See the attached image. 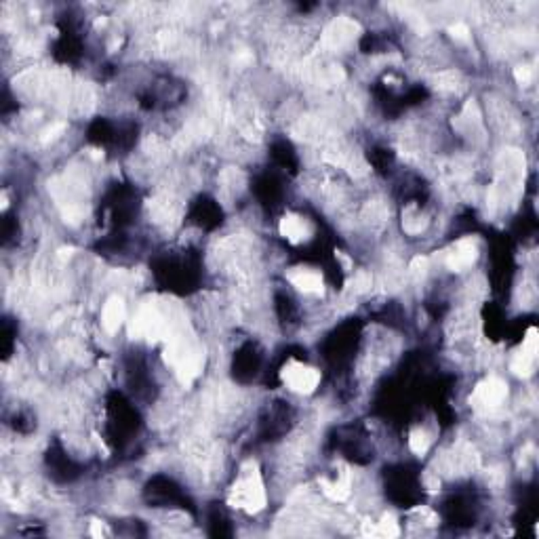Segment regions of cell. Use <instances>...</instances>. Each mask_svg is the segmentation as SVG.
Returning a JSON list of instances; mask_svg holds the SVG:
<instances>
[{
    "label": "cell",
    "mask_w": 539,
    "mask_h": 539,
    "mask_svg": "<svg viewBox=\"0 0 539 539\" xmlns=\"http://www.w3.org/2000/svg\"><path fill=\"white\" fill-rule=\"evenodd\" d=\"M516 80L520 82V85H527V82L531 80V70L529 68H516Z\"/></svg>",
    "instance_id": "cell-13"
},
{
    "label": "cell",
    "mask_w": 539,
    "mask_h": 539,
    "mask_svg": "<svg viewBox=\"0 0 539 539\" xmlns=\"http://www.w3.org/2000/svg\"><path fill=\"white\" fill-rule=\"evenodd\" d=\"M537 350H539V337H537V329H529L527 337L522 342V348L518 350V354L512 360V371L516 375H529L535 366L537 360Z\"/></svg>",
    "instance_id": "cell-4"
},
{
    "label": "cell",
    "mask_w": 539,
    "mask_h": 539,
    "mask_svg": "<svg viewBox=\"0 0 539 539\" xmlns=\"http://www.w3.org/2000/svg\"><path fill=\"white\" fill-rule=\"evenodd\" d=\"M280 234L291 242H302L308 236V226L297 215H286L280 219Z\"/></svg>",
    "instance_id": "cell-7"
},
{
    "label": "cell",
    "mask_w": 539,
    "mask_h": 539,
    "mask_svg": "<svg viewBox=\"0 0 539 539\" xmlns=\"http://www.w3.org/2000/svg\"><path fill=\"white\" fill-rule=\"evenodd\" d=\"M506 394H508V388L502 380L489 378L476 386V390L472 394V402L480 409H493L506 400Z\"/></svg>",
    "instance_id": "cell-3"
},
{
    "label": "cell",
    "mask_w": 539,
    "mask_h": 539,
    "mask_svg": "<svg viewBox=\"0 0 539 539\" xmlns=\"http://www.w3.org/2000/svg\"><path fill=\"white\" fill-rule=\"evenodd\" d=\"M288 280L293 282V286H297L304 293H320L322 291V278L316 272H308V270H300L297 274H291Z\"/></svg>",
    "instance_id": "cell-8"
},
{
    "label": "cell",
    "mask_w": 539,
    "mask_h": 539,
    "mask_svg": "<svg viewBox=\"0 0 539 539\" xmlns=\"http://www.w3.org/2000/svg\"><path fill=\"white\" fill-rule=\"evenodd\" d=\"M409 444H411L413 451L422 455V453L428 451V447H430V438H428V434H426L424 430H413V432H411V438H409Z\"/></svg>",
    "instance_id": "cell-11"
},
{
    "label": "cell",
    "mask_w": 539,
    "mask_h": 539,
    "mask_svg": "<svg viewBox=\"0 0 539 539\" xmlns=\"http://www.w3.org/2000/svg\"><path fill=\"white\" fill-rule=\"evenodd\" d=\"M282 382L291 388L293 392H300V394H310L316 390L318 382H320V373L304 362H297V360H291L280 373Z\"/></svg>",
    "instance_id": "cell-2"
},
{
    "label": "cell",
    "mask_w": 539,
    "mask_h": 539,
    "mask_svg": "<svg viewBox=\"0 0 539 539\" xmlns=\"http://www.w3.org/2000/svg\"><path fill=\"white\" fill-rule=\"evenodd\" d=\"M474 262H476V246L472 240H462L453 248V253H449V257H447V266L455 272L470 268Z\"/></svg>",
    "instance_id": "cell-5"
},
{
    "label": "cell",
    "mask_w": 539,
    "mask_h": 539,
    "mask_svg": "<svg viewBox=\"0 0 539 539\" xmlns=\"http://www.w3.org/2000/svg\"><path fill=\"white\" fill-rule=\"evenodd\" d=\"M124 320V304L120 297H110L101 312V324L108 333H116Z\"/></svg>",
    "instance_id": "cell-6"
},
{
    "label": "cell",
    "mask_w": 539,
    "mask_h": 539,
    "mask_svg": "<svg viewBox=\"0 0 539 539\" xmlns=\"http://www.w3.org/2000/svg\"><path fill=\"white\" fill-rule=\"evenodd\" d=\"M400 533L398 525L394 522V518L386 516L382 522L378 525H366L364 527V535H380V537H396Z\"/></svg>",
    "instance_id": "cell-9"
},
{
    "label": "cell",
    "mask_w": 539,
    "mask_h": 539,
    "mask_svg": "<svg viewBox=\"0 0 539 539\" xmlns=\"http://www.w3.org/2000/svg\"><path fill=\"white\" fill-rule=\"evenodd\" d=\"M451 34H453V38L466 40V38H468V28H466L464 23H455V26L451 28Z\"/></svg>",
    "instance_id": "cell-12"
},
{
    "label": "cell",
    "mask_w": 539,
    "mask_h": 539,
    "mask_svg": "<svg viewBox=\"0 0 539 539\" xmlns=\"http://www.w3.org/2000/svg\"><path fill=\"white\" fill-rule=\"evenodd\" d=\"M230 502L236 508H242L246 512H257L266 506L264 484H262V478H259L255 466H248V470H244V474L236 480Z\"/></svg>",
    "instance_id": "cell-1"
},
{
    "label": "cell",
    "mask_w": 539,
    "mask_h": 539,
    "mask_svg": "<svg viewBox=\"0 0 539 539\" xmlns=\"http://www.w3.org/2000/svg\"><path fill=\"white\" fill-rule=\"evenodd\" d=\"M322 491L333 502H344V500H348V495H350V482H348V478L337 480V482H322Z\"/></svg>",
    "instance_id": "cell-10"
}]
</instances>
